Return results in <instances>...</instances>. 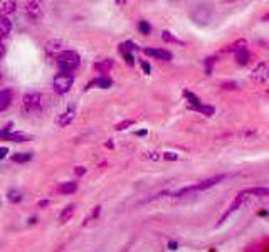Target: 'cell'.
Returning <instances> with one entry per match:
<instances>
[{
  "label": "cell",
  "mask_w": 269,
  "mask_h": 252,
  "mask_svg": "<svg viewBox=\"0 0 269 252\" xmlns=\"http://www.w3.org/2000/svg\"><path fill=\"white\" fill-rule=\"evenodd\" d=\"M0 138H3V140H9V141H15V143H22V141H27L29 140V136L24 135V133H10V131H0Z\"/></svg>",
  "instance_id": "7c38bea8"
},
{
  "label": "cell",
  "mask_w": 269,
  "mask_h": 252,
  "mask_svg": "<svg viewBox=\"0 0 269 252\" xmlns=\"http://www.w3.org/2000/svg\"><path fill=\"white\" fill-rule=\"evenodd\" d=\"M3 54H5V47H3V44L0 42V59L3 58Z\"/></svg>",
  "instance_id": "f35d334b"
},
{
  "label": "cell",
  "mask_w": 269,
  "mask_h": 252,
  "mask_svg": "<svg viewBox=\"0 0 269 252\" xmlns=\"http://www.w3.org/2000/svg\"><path fill=\"white\" fill-rule=\"evenodd\" d=\"M162 158H164V160H170V161H173V160H177L178 155H177V153H170V152H167V153H162Z\"/></svg>",
  "instance_id": "f1b7e54d"
},
{
  "label": "cell",
  "mask_w": 269,
  "mask_h": 252,
  "mask_svg": "<svg viewBox=\"0 0 269 252\" xmlns=\"http://www.w3.org/2000/svg\"><path fill=\"white\" fill-rule=\"evenodd\" d=\"M136 135H138V136H145V135H146V129H141V131H138Z\"/></svg>",
  "instance_id": "60d3db41"
},
{
  "label": "cell",
  "mask_w": 269,
  "mask_h": 252,
  "mask_svg": "<svg viewBox=\"0 0 269 252\" xmlns=\"http://www.w3.org/2000/svg\"><path fill=\"white\" fill-rule=\"evenodd\" d=\"M111 86H113V81L109 79V78H106V76H101V78H96V79H93L91 83L88 84V89H91V88L108 89V88H111Z\"/></svg>",
  "instance_id": "4fadbf2b"
},
{
  "label": "cell",
  "mask_w": 269,
  "mask_h": 252,
  "mask_svg": "<svg viewBox=\"0 0 269 252\" xmlns=\"http://www.w3.org/2000/svg\"><path fill=\"white\" fill-rule=\"evenodd\" d=\"M138 31H140L143 35H148L150 32H152V26H150V24L146 22V20H141V22L138 24Z\"/></svg>",
  "instance_id": "4316f807"
},
{
  "label": "cell",
  "mask_w": 269,
  "mask_h": 252,
  "mask_svg": "<svg viewBox=\"0 0 269 252\" xmlns=\"http://www.w3.org/2000/svg\"><path fill=\"white\" fill-rule=\"evenodd\" d=\"M120 54H130V52L132 51H134V49H136V46H134V42H132V40H126V42H121L120 46Z\"/></svg>",
  "instance_id": "7402d4cb"
},
{
  "label": "cell",
  "mask_w": 269,
  "mask_h": 252,
  "mask_svg": "<svg viewBox=\"0 0 269 252\" xmlns=\"http://www.w3.org/2000/svg\"><path fill=\"white\" fill-rule=\"evenodd\" d=\"M246 195H247V192H240V193H237V197H235V200L232 202V205L229 207V209L226 210V214H224L222 217H221V222H219V223H222L224 220H226L227 217H229L231 214H234L235 210L239 209L240 204H242V200H244V198H246Z\"/></svg>",
  "instance_id": "ba28073f"
},
{
  "label": "cell",
  "mask_w": 269,
  "mask_h": 252,
  "mask_svg": "<svg viewBox=\"0 0 269 252\" xmlns=\"http://www.w3.org/2000/svg\"><path fill=\"white\" fill-rule=\"evenodd\" d=\"M246 40L244 39H240V40H235L234 44H231V46H227L226 49H224V52H235V51H239V49H242V47H246Z\"/></svg>",
  "instance_id": "603a6c76"
},
{
  "label": "cell",
  "mask_w": 269,
  "mask_h": 252,
  "mask_svg": "<svg viewBox=\"0 0 269 252\" xmlns=\"http://www.w3.org/2000/svg\"><path fill=\"white\" fill-rule=\"evenodd\" d=\"M183 96L187 97V101H189V106H190V109H194V108H197V106H201L202 104V101L199 99L197 96L194 94V93H190V91H183Z\"/></svg>",
  "instance_id": "ffe728a7"
},
{
  "label": "cell",
  "mask_w": 269,
  "mask_h": 252,
  "mask_svg": "<svg viewBox=\"0 0 269 252\" xmlns=\"http://www.w3.org/2000/svg\"><path fill=\"white\" fill-rule=\"evenodd\" d=\"M192 19L197 24H207V22H209V19H210V10L207 9V7H203V5H199L197 9L192 12Z\"/></svg>",
  "instance_id": "52a82bcc"
},
{
  "label": "cell",
  "mask_w": 269,
  "mask_h": 252,
  "mask_svg": "<svg viewBox=\"0 0 269 252\" xmlns=\"http://www.w3.org/2000/svg\"><path fill=\"white\" fill-rule=\"evenodd\" d=\"M72 83H74V78H72V74L59 72V74L54 78V81H52V89H54L58 94H66L69 89L72 88Z\"/></svg>",
  "instance_id": "3957f363"
},
{
  "label": "cell",
  "mask_w": 269,
  "mask_h": 252,
  "mask_svg": "<svg viewBox=\"0 0 269 252\" xmlns=\"http://www.w3.org/2000/svg\"><path fill=\"white\" fill-rule=\"evenodd\" d=\"M215 63V59L214 58H209L205 61V66H207V74H210V67H212V64Z\"/></svg>",
  "instance_id": "d6a6232c"
},
{
  "label": "cell",
  "mask_w": 269,
  "mask_h": 252,
  "mask_svg": "<svg viewBox=\"0 0 269 252\" xmlns=\"http://www.w3.org/2000/svg\"><path fill=\"white\" fill-rule=\"evenodd\" d=\"M66 51V46H64L61 40H51V42L46 46V52L47 56H51V58H58L59 54H63V52Z\"/></svg>",
  "instance_id": "8992f818"
},
{
  "label": "cell",
  "mask_w": 269,
  "mask_h": 252,
  "mask_svg": "<svg viewBox=\"0 0 269 252\" xmlns=\"http://www.w3.org/2000/svg\"><path fill=\"white\" fill-rule=\"evenodd\" d=\"M0 204H2V202H0Z\"/></svg>",
  "instance_id": "ee69618b"
},
{
  "label": "cell",
  "mask_w": 269,
  "mask_h": 252,
  "mask_svg": "<svg viewBox=\"0 0 269 252\" xmlns=\"http://www.w3.org/2000/svg\"><path fill=\"white\" fill-rule=\"evenodd\" d=\"M76 190H77L76 182H64V184H61L58 187V192L63 193V195H71V193H74Z\"/></svg>",
  "instance_id": "2e32d148"
},
{
  "label": "cell",
  "mask_w": 269,
  "mask_h": 252,
  "mask_svg": "<svg viewBox=\"0 0 269 252\" xmlns=\"http://www.w3.org/2000/svg\"><path fill=\"white\" fill-rule=\"evenodd\" d=\"M17 9V3L15 2H9V0H2L0 2V14H12Z\"/></svg>",
  "instance_id": "d6986e66"
},
{
  "label": "cell",
  "mask_w": 269,
  "mask_h": 252,
  "mask_svg": "<svg viewBox=\"0 0 269 252\" xmlns=\"http://www.w3.org/2000/svg\"><path fill=\"white\" fill-rule=\"evenodd\" d=\"M224 178H227V175H224V173L222 175H215V177L207 178V180H203V182H201V184L190 187V189H192V192H195V190H207V189H210V187L217 185L219 182H222Z\"/></svg>",
  "instance_id": "5b68a950"
},
{
  "label": "cell",
  "mask_w": 269,
  "mask_h": 252,
  "mask_svg": "<svg viewBox=\"0 0 269 252\" xmlns=\"http://www.w3.org/2000/svg\"><path fill=\"white\" fill-rule=\"evenodd\" d=\"M140 63H141V67H143L145 74H150V71H152V67H150V64L146 63V61H140Z\"/></svg>",
  "instance_id": "1f68e13d"
},
{
  "label": "cell",
  "mask_w": 269,
  "mask_h": 252,
  "mask_svg": "<svg viewBox=\"0 0 269 252\" xmlns=\"http://www.w3.org/2000/svg\"><path fill=\"white\" fill-rule=\"evenodd\" d=\"M268 76H269L268 64L263 61V63H259L258 66L252 69L251 79H252V81H256V83H264V81H268Z\"/></svg>",
  "instance_id": "277c9868"
},
{
  "label": "cell",
  "mask_w": 269,
  "mask_h": 252,
  "mask_svg": "<svg viewBox=\"0 0 269 252\" xmlns=\"http://www.w3.org/2000/svg\"><path fill=\"white\" fill-rule=\"evenodd\" d=\"M7 198H9V202H12V204H19V202L22 200V193H20L19 190H9Z\"/></svg>",
  "instance_id": "d4e9b609"
},
{
  "label": "cell",
  "mask_w": 269,
  "mask_h": 252,
  "mask_svg": "<svg viewBox=\"0 0 269 252\" xmlns=\"http://www.w3.org/2000/svg\"><path fill=\"white\" fill-rule=\"evenodd\" d=\"M100 212H101V207H95V210H93V214H91V217H89V219H96L98 215H100ZM89 219H86V222L89 220Z\"/></svg>",
  "instance_id": "836d02e7"
},
{
  "label": "cell",
  "mask_w": 269,
  "mask_h": 252,
  "mask_svg": "<svg viewBox=\"0 0 269 252\" xmlns=\"http://www.w3.org/2000/svg\"><path fill=\"white\" fill-rule=\"evenodd\" d=\"M194 111H199V113H202V115H205V116H212V115H214V108H212V106H205V104H201V106L194 108Z\"/></svg>",
  "instance_id": "484cf974"
},
{
  "label": "cell",
  "mask_w": 269,
  "mask_h": 252,
  "mask_svg": "<svg viewBox=\"0 0 269 252\" xmlns=\"http://www.w3.org/2000/svg\"><path fill=\"white\" fill-rule=\"evenodd\" d=\"M72 214H74V205H67L66 207V209H64L63 210V214H61V217H59V220L61 222H67L69 220V219H71L72 217Z\"/></svg>",
  "instance_id": "cb8c5ba5"
},
{
  "label": "cell",
  "mask_w": 269,
  "mask_h": 252,
  "mask_svg": "<svg viewBox=\"0 0 269 252\" xmlns=\"http://www.w3.org/2000/svg\"><path fill=\"white\" fill-rule=\"evenodd\" d=\"M234 56H235V61H237L239 66H246V64L249 63V59H251V54H249V51H247L246 47H242V49H239V51H235Z\"/></svg>",
  "instance_id": "9a60e30c"
},
{
  "label": "cell",
  "mask_w": 269,
  "mask_h": 252,
  "mask_svg": "<svg viewBox=\"0 0 269 252\" xmlns=\"http://www.w3.org/2000/svg\"><path fill=\"white\" fill-rule=\"evenodd\" d=\"M222 88H224V89H235V88H237V84L232 83V81H231V83H224V84H222Z\"/></svg>",
  "instance_id": "e575fe53"
},
{
  "label": "cell",
  "mask_w": 269,
  "mask_h": 252,
  "mask_svg": "<svg viewBox=\"0 0 269 252\" xmlns=\"http://www.w3.org/2000/svg\"><path fill=\"white\" fill-rule=\"evenodd\" d=\"M81 64V56L77 54L76 51H66L63 54H59L56 58V66H58L59 72H66V74H71L72 71H76Z\"/></svg>",
  "instance_id": "6da1fadb"
},
{
  "label": "cell",
  "mask_w": 269,
  "mask_h": 252,
  "mask_svg": "<svg viewBox=\"0 0 269 252\" xmlns=\"http://www.w3.org/2000/svg\"><path fill=\"white\" fill-rule=\"evenodd\" d=\"M0 79H2V74H0Z\"/></svg>",
  "instance_id": "7bdbcfd3"
},
{
  "label": "cell",
  "mask_w": 269,
  "mask_h": 252,
  "mask_svg": "<svg viewBox=\"0 0 269 252\" xmlns=\"http://www.w3.org/2000/svg\"><path fill=\"white\" fill-rule=\"evenodd\" d=\"M7 155H9V148L7 146H0V160H3Z\"/></svg>",
  "instance_id": "4dcf8cb0"
},
{
  "label": "cell",
  "mask_w": 269,
  "mask_h": 252,
  "mask_svg": "<svg viewBox=\"0 0 269 252\" xmlns=\"http://www.w3.org/2000/svg\"><path fill=\"white\" fill-rule=\"evenodd\" d=\"M10 158H12V161H15V163H26V161L32 160V155L31 153H14Z\"/></svg>",
  "instance_id": "44dd1931"
},
{
  "label": "cell",
  "mask_w": 269,
  "mask_h": 252,
  "mask_svg": "<svg viewBox=\"0 0 269 252\" xmlns=\"http://www.w3.org/2000/svg\"><path fill=\"white\" fill-rule=\"evenodd\" d=\"M12 31V22L9 17H5V15H0V39L7 37V35L10 34Z\"/></svg>",
  "instance_id": "5bb4252c"
},
{
  "label": "cell",
  "mask_w": 269,
  "mask_h": 252,
  "mask_svg": "<svg viewBox=\"0 0 269 252\" xmlns=\"http://www.w3.org/2000/svg\"><path fill=\"white\" fill-rule=\"evenodd\" d=\"M132 125H133L132 120H126V121H123V123H118L116 125V129H120V131H121V129H126L128 126H132Z\"/></svg>",
  "instance_id": "f546056e"
},
{
  "label": "cell",
  "mask_w": 269,
  "mask_h": 252,
  "mask_svg": "<svg viewBox=\"0 0 269 252\" xmlns=\"http://www.w3.org/2000/svg\"><path fill=\"white\" fill-rule=\"evenodd\" d=\"M12 99H14V91L12 89H2L0 91V113L5 111L10 106Z\"/></svg>",
  "instance_id": "30bf717a"
},
{
  "label": "cell",
  "mask_w": 269,
  "mask_h": 252,
  "mask_svg": "<svg viewBox=\"0 0 269 252\" xmlns=\"http://www.w3.org/2000/svg\"><path fill=\"white\" fill-rule=\"evenodd\" d=\"M143 52L146 56H152V58H157V59H162V61H170V59H172V52L165 51V49H150V47H146V49H143Z\"/></svg>",
  "instance_id": "9c48e42d"
},
{
  "label": "cell",
  "mask_w": 269,
  "mask_h": 252,
  "mask_svg": "<svg viewBox=\"0 0 269 252\" xmlns=\"http://www.w3.org/2000/svg\"><path fill=\"white\" fill-rule=\"evenodd\" d=\"M158 155H160V153H148V157L152 158V160H160L162 157H158Z\"/></svg>",
  "instance_id": "74e56055"
},
{
  "label": "cell",
  "mask_w": 269,
  "mask_h": 252,
  "mask_svg": "<svg viewBox=\"0 0 269 252\" xmlns=\"http://www.w3.org/2000/svg\"><path fill=\"white\" fill-rule=\"evenodd\" d=\"M113 146H115V145H113V141H108V143H106V148H109V150H111Z\"/></svg>",
  "instance_id": "b9f144b4"
},
{
  "label": "cell",
  "mask_w": 269,
  "mask_h": 252,
  "mask_svg": "<svg viewBox=\"0 0 269 252\" xmlns=\"http://www.w3.org/2000/svg\"><path fill=\"white\" fill-rule=\"evenodd\" d=\"M113 59H104V61H100V63H96L95 64V69L98 72H101V74H106V72H109L111 71V67H113Z\"/></svg>",
  "instance_id": "e0dca14e"
},
{
  "label": "cell",
  "mask_w": 269,
  "mask_h": 252,
  "mask_svg": "<svg viewBox=\"0 0 269 252\" xmlns=\"http://www.w3.org/2000/svg\"><path fill=\"white\" fill-rule=\"evenodd\" d=\"M162 37H164V40H167V42H175V44H183L182 40H178L177 37H173L172 34H170L168 31H164V34H162Z\"/></svg>",
  "instance_id": "83f0119b"
},
{
  "label": "cell",
  "mask_w": 269,
  "mask_h": 252,
  "mask_svg": "<svg viewBox=\"0 0 269 252\" xmlns=\"http://www.w3.org/2000/svg\"><path fill=\"white\" fill-rule=\"evenodd\" d=\"M47 204H49L47 200H42V202H39V207H40V209H42V207H47Z\"/></svg>",
  "instance_id": "ab89813d"
},
{
  "label": "cell",
  "mask_w": 269,
  "mask_h": 252,
  "mask_svg": "<svg viewBox=\"0 0 269 252\" xmlns=\"http://www.w3.org/2000/svg\"><path fill=\"white\" fill-rule=\"evenodd\" d=\"M74 173H76V175H84V173H86V168H84V166H76V168H74Z\"/></svg>",
  "instance_id": "d590c367"
},
{
  "label": "cell",
  "mask_w": 269,
  "mask_h": 252,
  "mask_svg": "<svg viewBox=\"0 0 269 252\" xmlns=\"http://www.w3.org/2000/svg\"><path fill=\"white\" fill-rule=\"evenodd\" d=\"M168 249H170V251H177V249H178V244L175 242V241H170V242H168Z\"/></svg>",
  "instance_id": "8d00e7d4"
},
{
  "label": "cell",
  "mask_w": 269,
  "mask_h": 252,
  "mask_svg": "<svg viewBox=\"0 0 269 252\" xmlns=\"http://www.w3.org/2000/svg\"><path fill=\"white\" fill-rule=\"evenodd\" d=\"M44 108V96L39 93H29V94H24L22 97V111L26 115L31 113H39Z\"/></svg>",
  "instance_id": "7a4b0ae2"
},
{
  "label": "cell",
  "mask_w": 269,
  "mask_h": 252,
  "mask_svg": "<svg viewBox=\"0 0 269 252\" xmlns=\"http://www.w3.org/2000/svg\"><path fill=\"white\" fill-rule=\"evenodd\" d=\"M76 118V111L74 109H67V111H64L63 115L59 118V126H67L69 123H72V120Z\"/></svg>",
  "instance_id": "ac0fdd59"
},
{
  "label": "cell",
  "mask_w": 269,
  "mask_h": 252,
  "mask_svg": "<svg viewBox=\"0 0 269 252\" xmlns=\"http://www.w3.org/2000/svg\"><path fill=\"white\" fill-rule=\"evenodd\" d=\"M26 14L29 15L32 20H37L42 17V5L39 2H29L26 7Z\"/></svg>",
  "instance_id": "8fae6325"
}]
</instances>
